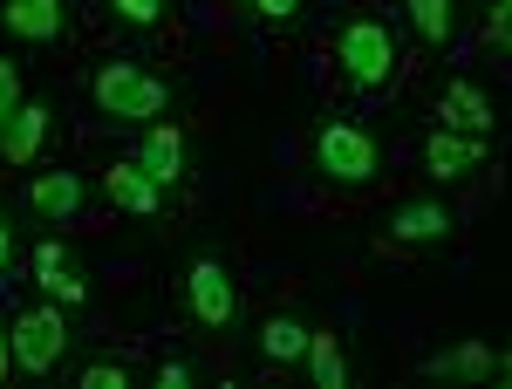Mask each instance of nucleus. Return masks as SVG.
Returning <instances> with one entry per match:
<instances>
[{"label":"nucleus","mask_w":512,"mask_h":389,"mask_svg":"<svg viewBox=\"0 0 512 389\" xmlns=\"http://www.w3.org/2000/svg\"><path fill=\"white\" fill-rule=\"evenodd\" d=\"M96 103H103V117H117V123H144V117L171 110V89L158 76H144V69H130V62H110L96 76Z\"/></svg>","instance_id":"nucleus-1"},{"label":"nucleus","mask_w":512,"mask_h":389,"mask_svg":"<svg viewBox=\"0 0 512 389\" xmlns=\"http://www.w3.org/2000/svg\"><path fill=\"white\" fill-rule=\"evenodd\" d=\"M335 55H342L349 82H362V89H376V82L396 76V35L383 21H349L342 41H335Z\"/></svg>","instance_id":"nucleus-2"},{"label":"nucleus","mask_w":512,"mask_h":389,"mask_svg":"<svg viewBox=\"0 0 512 389\" xmlns=\"http://www.w3.org/2000/svg\"><path fill=\"white\" fill-rule=\"evenodd\" d=\"M7 349H14V369H28V376H48L62 349H69V321L55 308H28L14 321V335H7Z\"/></svg>","instance_id":"nucleus-3"},{"label":"nucleus","mask_w":512,"mask_h":389,"mask_svg":"<svg viewBox=\"0 0 512 389\" xmlns=\"http://www.w3.org/2000/svg\"><path fill=\"white\" fill-rule=\"evenodd\" d=\"M315 164H321V178H335V185H362V178H376V144L355 123H328L315 137Z\"/></svg>","instance_id":"nucleus-4"},{"label":"nucleus","mask_w":512,"mask_h":389,"mask_svg":"<svg viewBox=\"0 0 512 389\" xmlns=\"http://www.w3.org/2000/svg\"><path fill=\"white\" fill-rule=\"evenodd\" d=\"M192 314L205 321V328H233L239 294H233V273L219 267V260H198L192 267Z\"/></svg>","instance_id":"nucleus-5"},{"label":"nucleus","mask_w":512,"mask_h":389,"mask_svg":"<svg viewBox=\"0 0 512 389\" xmlns=\"http://www.w3.org/2000/svg\"><path fill=\"white\" fill-rule=\"evenodd\" d=\"M0 21L21 41H55L69 28V0H0Z\"/></svg>","instance_id":"nucleus-6"},{"label":"nucleus","mask_w":512,"mask_h":389,"mask_svg":"<svg viewBox=\"0 0 512 389\" xmlns=\"http://www.w3.org/2000/svg\"><path fill=\"white\" fill-rule=\"evenodd\" d=\"M35 280L62 301V308H76L82 294H89V280H82V267L69 260V246H55V239H41L35 246Z\"/></svg>","instance_id":"nucleus-7"},{"label":"nucleus","mask_w":512,"mask_h":389,"mask_svg":"<svg viewBox=\"0 0 512 389\" xmlns=\"http://www.w3.org/2000/svg\"><path fill=\"white\" fill-rule=\"evenodd\" d=\"M130 164H137L144 178H158V185H171V178L185 171V137H178L171 123H158V130H144V137H137V151H130Z\"/></svg>","instance_id":"nucleus-8"},{"label":"nucleus","mask_w":512,"mask_h":389,"mask_svg":"<svg viewBox=\"0 0 512 389\" xmlns=\"http://www.w3.org/2000/svg\"><path fill=\"white\" fill-rule=\"evenodd\" d=\"M103 192H110V205H123V212H137V219L164 205V185H158V178H144L137 164H110V171H103Z\"/></svg>","instance_id":"nucleus-9"},{"label":"nucleus","mask_w":512,"mask_h":389,"mask_svg":"<svg viewBox=\"0 0 512 389\" xmlns=\"http://www.w3.org/2000/svg\"><path fill=\"white\" fill-rule=\"evenodd\" d=\"M437 117H444V130H472V137H485V130L499 123L478 82H451V89H444V110H437Z\"/></svg>","instance_id":"nucleus-10"},{"label":"nucleus","mask_w":512,"mask_h":389,"mask_svg":"<svg viewBox=\"0 0 512 389\" xmlns=\"http://www.w3.org/2000/svg\"><path fill=\"white\" fill-rule=\"evenodd\" d=\"M41 137H48V110H41V103H21L14 117L0 123V157H7V164H28V157L41 151Z\"/></svg>","instance_id":"nucleus-11"},{"label":"nucleus","mask_w":512,"mask_h":389,"mask_svg":"<svg viewBox=\"0 0 512 389\" xmlns=\"http://www.w3.org/2000/svg\"><path fill=\"white\" fill-rule=\"evenodd\" d=\"M424 164H431L437 178H465V171L478 164V137H458V130L437 123L431 137H424Z\"/></svg>","instance_id":"nucleus-12"},{"label":"nucleus","mask_w":512,"mask_h":389,"mask_svg":"<svg viewBox=\"0 0 512 389\" xmlns=\"http://www.w3.org/2000/svg\"><path fill=\"white\" fill-rule=\"evenodd\" d=\"M390 233L396 239H444V233H451V212H444L437 198H410V205H396V212H390Z\"/></svg>","instance_id":"nucleus-13"},{"label":"nucleus","mask_w":512,"mask_h":389,"mask_svg":"<svg viewBox=\"0 0 512 389\" xmlns=\"http://www.w3.org/2000/svg\"><path fill=\"white\" fill-rule=\"evenodd\" d=\"M431 376H499V383H506V362H499V355L485 349V342H465V349H451V355H437L431 362Z\"/></svg>","instance_id":"nucleus-14"},{"label":"nucleus","mask_w":512,"mask_h":389,"mask_svg":"<svg viewBox=\"0 0 512 389\" xmlns=\"http://www.w3.org/2000/svg\"><path fill=\"white\" fill-rule=\"evenodd\" d=\"M308 376H315L321 389H342L349 383V362H342V342H335V335H328V328H321V335H308Z\"/></svg>","instance_id":"nucleus-15"},{"label":"nucleus","mask_w":512,"mask_h":389,"mask_svg":"<svg viewBox=\"0 0 512 389\" xmlns=\"http://www.w3.org/2000/svg\"><path fill=\"white\" fill-rule=\"evenodd\" d=\"M28 198H35V212H48V219H69V212L82 205V185L69 178V171H55V178H35Z\"/></svg>","instance_id":"nucleus-16"},{"label":"nucleus","mask_w":512,"mask_h":389,"mask_svg":"<svg viewBox=\"0 0 512 389\" xmlns=\"http://www.w3.org/2000/svg\"><path fill=\"white\" fill-rule=\"evenodd\" d=\"M260 349H267V362H294V355L308 349V328H301L294 314H274V321L260 328Z\"/></svg>","instance_id":"nucleus-17"},{"label":"nucleus","mask_w":512,"mask_h":389,"mask_svg":"<svg viewBox=\"0 0 512 389\" xmlns=\"http://www.w3.org/2000/svg\"><path fill=\"white\" fill-rule=\"evenodd\" d=\"M410 21L424 41H451V0H410Z\"/></svg>","instance_id":"nucleus-18"},{"label":"nucleus","mask_w":512,"mask_h":389,"mask_svg":"<svg viewBox=\"0 0 512 389\" xmlns=\"http://www.w3.org/2000/svg\"><path fill=\"white\" fill-rule=\"evenodd\" d=\"M14 110H21V69H14V62H0V123L14 117Z\"/></svg>","instance_id":"nucleus-19"},{"label":"nucleus","mask_w":512,"mask_h":389,"mask_svg":"<svg viewBox=\"0 0 512 389\" xmlns=\"http://www.w3.org/2000/svg\"><path fill=\"white\" fill-rule=\"evenodd\" d=\"M123 21H137V28H151V21H164V0H110Z\"/></svg>","instance_id":"nucleus-20"},{"label":"nucleus","mask_w":512,"mask_h":389,"mask_svg":"<svg viewBox=\"0 0 512 389\" xmlns=\"http://www.w3.org/2000/svg\"><path fill=\"white\" fill-rule=\"evenodd\" d=\"M485 35H492V41H506V35H512V0H492V14H485Z\"/></svg>","instance_id":"nucleus-21"},{"label":"nucleus","mask_w":512,"mask_h":389,"mask_svg":"<svg viewBox=\"0 0 512 389\" xmlns=\"http://www.w3.org/2000/svg\"><path fill=\"white\" fill-rule=\"evenodd\" d=\"M82 389H123V369L117 362H96V369L82 376Z\"/></svg>","instance_id":"nucleus-22"},{"label":"nucleus","mask_w":512,"mask_h":389,"mask_svg":"<svg viewBox=\"0 0 512 389\" xmlns=\"http://www.w3.org/2000/svg\"><path fill=\"white\" fill-rule=\"evenodd\" d=\"M246 7H260V14H274V21H287V14H301V0H246Z\"/></svg>","instance_id":"nucleus-23"},{"label":"nucleus","mask_w":512,"mask_h":389,"mask_svg":"<svg viewBox=\"0 0 512 389\" xmlns=\"http://www.w3.org/2000/svg\"><path fill=\"white\" fill-rule=\"evenodd\" d=\"M158 383H164V389H185V383H192V369H185V362H164Z\"/></svg>","instance_id":"nucleus-24"},{"label":"nucleus","mask_w":512,"mask_h":389,"mask_svg":"<svg viewBox=\"0 0 512 389\" xmlns=\"http://www.w3.org/2000/svg\"><path fill=\"white\" fill-rule=\"evenodd\" d=\"M7 369H14V349H7V335H0V383H7Z\"/></svg>","instance_id":"nucleus-25"},{"label":"nucleus","mask_w":512,"mask_h":389,"mask_svg":"<svg viewBox=\"0 0 512 389\" xmlns=\"http://www.w3.org/2000/svg\"><path fill=\"white\" fill-rule=\"evenodd\" d=\"M7 253H14V239H7V226H0V267H7Z\"/></svg>","instance_id":"nucleus-26"}]
</instances>
